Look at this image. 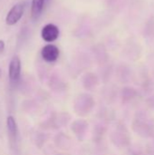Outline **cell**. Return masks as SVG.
<instances>
[{
    "mask_svg": "<svg viewBox=\"0 0 154 155\" xmlns=\"http://www.w3.org/2000/svg\"><path fill=\"white\" fill-rule=\"evenodd\" d=\"M5 50V42L3 40H0V54H2Z\"/></svg>",
    "mask_w": 154,
    "mask_h": 155,
    "instance_id": "obj_7",
    "label": "cell"
},
{
    "mask_svg": "<svg viewBox=\"0 0 154 155\" xmlns=\"http://www.w3.org/2000/svg\"><path fill=\"white\" fill-rule=\"evenodd\" d=\"M44 0H32V7H31V14H32V18L34 20L37 19L44 8Z\"/></svg>",
    "mask_w": 154,
    "mask_h": 155,
    "instance_id": "obj_5",
    "label": "cell"
},
{
    "mask_svg": "<svg viewBox=\"0 0 154 155\" xmlns=\"http://www.w3.org/2000/svg\"><path fill=\"white\" fill-rule=\"evenodd\" d=\"M59 54H60L59 49L55 45H51V44L44 45L41 51V54H42L43 59L48 63H52V62L56 61L59 57Z\"/></svg>",
    "mask_w": 154,
    "mask_h": 155,
    "instance_id": "obj_4",
    "label": "cell"
},
{
    "mask_svg": "<svg viewBox=\"0 0 154 155\" xmlns=\"http://www.w3.org/2000/svg\"><path fill=\"white\" fill-rule=\"evenodd\" d=\"M42 38L48 43L55 41L59 36V28L54 24H47L41 31Z\"/></svg>",
    "mask_w": 154,
    "mask_h": 155,
    "instance_id": "obj_2",
    "label": "cell"
},
{
    "mask_svg": "<svg viewBox=\"0 0 154 155\" xmlns=\"http://www.w3.org/2000/svg\"><path fill=\"white\" fill-rule=\"evenodd\" d=\"M49 1H50V0H44V5H45V4H47Z\"/></svg>",
    "mask_w": 154,
    "mask_h": 155,
    "instance_id": "obj_8",
    "label": "cell"
},
{
    "mask_svg": "<svg viewBox=\"0 0 154 155\" xmlns=\"http://www.w3.org/2000/svg\"><path fill=\"white\" fill-rule=\"evenodd\" d=\"M6 126H7V130L8 133L10 134L11 137L15 138L17 135V125H16V122L15 120V118L13 116H8L6 119Z\"/></svg>",
    "mask_w": 154,
    "mask_h": 155,
    "instance_id": "obj_6",
    "label": "cell"
},
{
    "mask_svg": "<svg viewBox=\"0 0 154 155\" xmlns=\"http://www.w3.org/2000/svg\"><path fill=\"white\" fill-rule=\"evenodd\" d=\"M23 14H24V4L18 3L15 5L6 15V17H5L6 25H15L21 19V17L23 16Z\"/></svg>",
    "mask_w": 154,
    "mask_h": 155,
    "instance_id": "obj_1",
    "label": "cell"
},
{
    "mask_svg": "<svg viewBox=\"0 0 154 155\" xmlns=\"http://www.w3.org/2000/svg\"><path fill=\"white\" fill-rule=\"evenodd\" d=\"M0 74H1V70H0Z\"/></svg>",
    "mask_w": 154,
    "mask_h": 155,
    "instance_id": "obj_9",
    "label": "cell"
},
{
    "mask_svg": "<svg viewBox=\"0 0 154 155\" xmlns=\"http://www.w3.org/2000/svg\"><path fill=\"white\" fill-rule=\"evenodd\" d=\"M21 74V61L17 55H15L9 64V78L13 83H16Z\"/></svg>",
    "mask_w": 154,
    "mask_h": 155,
    "instance_id": "obj_3",
    "label": "cell"
}]
</instances>
